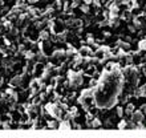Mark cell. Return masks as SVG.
<instances>
[{
	"mask_svg": "<svg viewBox=\"0 0 146 138\" xmlns=\"http://www.w3.org/2000/svg\"><path fill=\"white\" fill-rule=\"evenodd\" d=\"M20 82H21V77H15V78L11 81V85H13V86H15V85H19Z\"/></svg>",
	"mask_w": 146,
	"mask_h": 138,
	"instance_id": "3",
	"label": "cell"
},
{
	"mask_svg": "<svg viewBox=\"0 0 146 138\" xmlns=\"http://www.w3.org/2000/svg\"><path fill=\"white\" fill-rule=\"evenodd\" d=\"M121 1H122V3H125V4H126V3H129V1H131V0H121Z\"/></svg>",
	"mask_w": 146,
	"mask_h": 138,
	"instance_id": "10",
	"label": "cell"
},
{
	"mask_svg": "<svg viewBox=\"0 0 146 138\" xmlns=\"http://www.w3.org/2000/svg\"><path fill=\"white\" fill-rule=\"evenodd\" d=\"M139 49H142V50H146V40H142V41L139 42Z\"/></svg>",
	"mask_w": 146,
	"mask_h": 138,
	"instance_id": "6",
	"label": "cell"
},
{
	"mask_svg": "<svg viewBox=\"0 0 146 138\" xmlns=\"http://www.w3.org/2000/svg\"><path fill=\"white\" fill-rule=\"evenodd\" d=\"M58 129H61V130H65V129H70V122H69V121H64V122H60V123H58Z\"/></svg>",
	"mask_w": 146,
	"mask_h": 138,
	"instance_id": "2",
	"label": "cell"
},
{
	"mask_svg": "<svg viewBox=\"0 0 146 138\" xmlns=\"http://www.w3.org/2000/svg\"><path fill=\"white\" fill-rule=\"evenodd\" d=\"M84 1H85V4H88V5L92 3V0H84Z\"/></svg>",
	"mask_w": 146,
	"mask_h": 138,
	"instance_id": "8",
	"label": "cell"
},
{
	"mask_svg": "<svg viewBox=\"0 0 146 138\" xmlns=\"http://www.w3.org/2000/svg\"><path fill=\"white\" fill-rule=\"evenodd\" d=\"M68 77H69V81H70V85L73 88H77L82 84V76L81 73H74V72H69L68 73Z\"/></svg>",
	"mask_w": 146,
	"mask_h": 138,
	"instance_id": "1",
	"label": "cell"
},
{
	"mask_svg": "<svg viewBox=\"0 0 146 138\" xmlns=\"http://www.w3.org/2000/svg\"><path fill=\"white\" fill-rule=\"evenodd\" d=\"M48 127H52V129H57V127H58V123L56 122V121H50V122H48Z\"/></svg>",
	"mask_w": 146,
	"mask_h": 138,
	"instance_id": "4",
	"label": "cell"
},
{
	"mask_svg": "<svg viewBox=\"0 0 146 138\" xmlns=\"http://www.w3.org/2000/svg\"><path fill=\"white\" fill-rule=\"evenodd\" d=\"M81 11L84 12V13H88V12H89V5H88V4H84V5H81Z\"/></svg>",
	"mask_w": 146,
	"mask_h": 138,
	"instance_id": "5",
	"label": "cell"
},
{
	"mask_svg": "<svg viewBox=\"0 0 146 138\" xmlns=\"http://www.w3.org/2000/svg\"><path fill=\"white\" fill-rule=\"evenodd\" d=\"M48 36H49V34L46 33L45 31H42V32H41V34H40V37H41V38H48Z\"/></svg>",
	"mask_w": 146,
	"mask_h": 138,
	"instance_id": "7",
	"label": "cell"
},
{
	"mask_svg": "<svg viewBox=\"0 0 146 138\" xmlns=\"http://www.w3.org/2000/svg\"><path fill=\"white\" fill-rule=\"evenodd\" d=\"M36 1H38V0H28V3H36Z\"/></svg>",
	"mask_w": 146,
	"mask_h": 138,
	"instance_id": "9",
	"label": "cell"
}]
</instances>
